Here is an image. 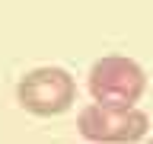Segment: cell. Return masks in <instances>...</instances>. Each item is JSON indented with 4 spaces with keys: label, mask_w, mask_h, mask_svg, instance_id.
I'll use <instances>...</instances> for the list:
<instances>
[{
    "label": "cell",
    "mask_w": 153,
    "mask_h": 144,
    "mask_svg": "<svg viewBox=\"0 0 153 144\" xmlns=\"http://www.w3.org/2000/svg\"><path fill=\"white\" fill-rule=\"evenodd\" d=\"M89 96L99 106H137L147 93V70L134 58L124 55H105L93 61L86 77Z\"/></svg>",
    "instance_id": "7a4b0ae2"
},
{
    "label": "cell",
    "mask_w": 153,
    "mask_h": 144,
    "mask_svg": "<svg viewBox=\"0 0 153 144\" xmlns=\"http://www.w3.org/2000/svg\"><path fill=\"white\" fill-rule=\"evenodd\" d=\"M76 128L93 144H137L150 131V115L137 106L89 103L76 115Z\"/></svg>",
    "instance_id": "3957f363"
},
{
    "label": "cell",
    "mask_w": 153,
    "mask_h": 144,
    "mask_svg": "<svg viewBox=\"0 0 153 144\" xmlns=\"http://www.w3.org/2000/svg\"><path fill=\"white\" fill-rule=\"evenodd\" d=\"M16 103L19 109H26L29 115H38V118L64 115L76 103V80L70 70L54 64L32 67L16 83Z\"/></svg>",
    "instance_id": "6da1fadb"
}]
</instances>
